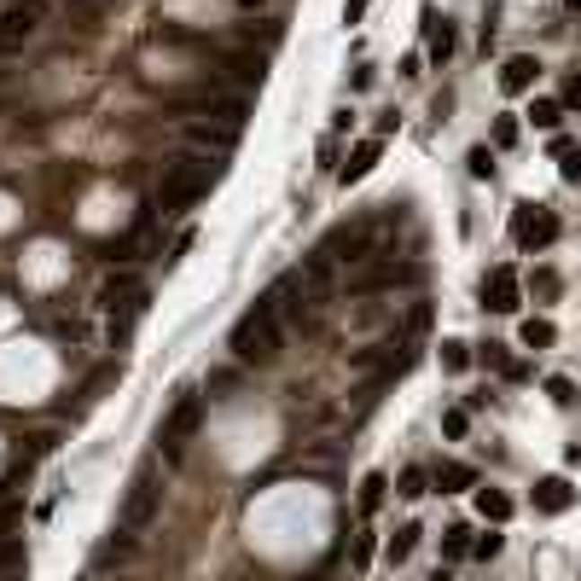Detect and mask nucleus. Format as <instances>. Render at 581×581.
I'll list each match as a JSON object with an SVG mask.
<instances>
[{
  "mask_svg": "<svg viewBox=\"0 0 581 581\" xmlns=\"http://www.w3.org/2000/svg\"><path fill=\"white\" fill-rule=\"evenodd\" d=\"M23 576V541L18 535H0V576Z\"/></svg>",
  "mask_w": 581,
  "mask_h": 581,
  "instance_id": "aec40b11",
  "label": "nucleus"
},
{
  "mask_svg": "<svg viewBox=\"0 0 581 581\" xmlns=\"http://www.w3.org/2000/svg\"><path fill=\"white\" fill-rule=\"evenodd\" d=\"M41 0H12L6 12H0V47H18V41H30L35 35V23H41Z\"/></svg>",
  "mask_w": 581,
  "mask_h": 581,
  "instance_id": "423d86ee",
  "label": "nucleus"
},
{
  "mask_svg": "<svg viewBox=\"0 0 581 581\" xmlns=\"http://www.w3.org/2000/svg\"><path fill=\"white\" fill-rule=\"evenodd\" d=\"M529 291H535V296H541V303H552V296H559V291H564V279H559V274H552V268H535V274H529Z\"/></svg>",
  "mask_w": 581,
  "mask_h": 581,
  "instance_id": "412c9836",
  "label": "nucleus"
},
{
  "mask_svg": "<svg viewBox=\"0 0 581 581\" xmlns=\"http://www.w3.org/2000/svg\"><path fill=\"white\" fill-rule=\"evenodd\" d=\"M564 6H570V12H581V0H564Z\"/></svg>",
  "mask_w": 581,
  "mask_h": 581,
  "instance_id": "e433bc0d",
  "label": "nucleus"
},
{
  "mask_svg": "<svg viewBox=\"0 0 581 581\" xmlns=\"http://www.w3.org/2000/svg\"><path fill=\"white\" fill-rule=\"evenodd\" d=\"M547 395L559 407H576V384H570V378H547Z\"/></svg>",
  "mask_w": 581,
  "mask_h": 581,
  "instance_id": "bb28decb",
  "label": "nucleus"
},
{
  "mask_svg": "<svg viewBox=\"0 0 581 581\" xmlns=\"http://www.w3.org/2000/svg\"><path fill=\"white\" fill-rule=\"evenodd\" d=\"M157 500H163V489H157V477H134L128 500H122V512H117V529H128V535H140V529H152V517H157Z\"/></svg>",
  "mask_w": 581,
  "mask_h": 581,
  "instance_id": "39448f33",
  "label": "nucleus"
},
{
  "mask_svg": "<svg viewBox=\"0 0 581 581\" xmlns=\"http://www.w3.org/2000/svg\"><path fill=\"white\" fill-rule=\"evenodd\" d=\"M465 552H471V529L453 524L448 535H442V559H465Z\"/></svg>",
  "mask_w": 581,
  "mask_h": 581,
  "instance_id": "393cba45",
  "label": "nucleus"
},
{
  "mask_svg": "<svg viewBox=\"0 0 581 581\" xmlns=\"http://www.w3.org/2000/svg\"><path fill=\"white\" fill-rule=\"evenodd\" d=\"M442 366H448V373H465V366H471V349H465L460 338H448L442 343Z\"/></svg>",
  "mask_w": 581,
  "mask_h": 581,
  "instance_id": "a878e982",
  "label": "nucleus"
},
{
  "mask_svg": "<svg viewBox=\"0 0 581 581\" xmlns=\"http://www.w3.org/2000/svg\"><path fill=\"white\" fill-rule=\"evenodd\" d=\"M373 564V535H355V570H366Z\"/></svg>",
  "mask_w": 581,
  "mask_h": 581,
  "instance_id": "2f4dec72",
  "label": "nucleus"
},
{
  "mask_svg": "<svg viewBox=\"0 0 581 581\" xmlns=\"http://www.w3.org/2000/svg\"><path fill=\"white\" fill-rule=\"evenodd\" d=\"M425 18H430V12H425ZM453 47H460V41H453V30L430 18V58H436V65H448V58H453Z\"/></svg>",
  "mask_w": 581,
  "mask_h": 581,
  "instance_id": "a211bd4d",
  "label": "nucleus"
},
{
  "mask_svg": "<svg viewBox=\"0 0 581 581\" xmlns=\"http://www.w3.org/2000/svg\"><path fill=\"white\" fill-rule=\"evenodd\" d=\"M512 239L524 244V251H547L552 239H559V216L541 204H517L512 209Z\"/></svg>",
  "mask_w": 581,
  "mask_h": 581,
  "instance_id": "20e7f679",
  "label": "nucleus"
},
{
  "mask_svg": "<svg viewBox=\"0 0 581 581\" xmlns=\"http://www.w3.org/2000/svg\"><path fill=\"white\" fill-rule=\"evenodd\" d=\"M361 12H366V0H343V23H361Z\"/></svg>",
  "mask_w": 581,
  "mask_h": 581,
  "instance_id": "72a5a7b5",
  "label": "nucleus"
},
{
  "mask_svg": "<svg viewBox=\"0 0 581 581\" xmlns=\"http://www.w3.org/2000/svg\"><path fill=\"white\" fill-rule=\"evenodd\" d=\"M465 430H471V407H448V413H442V436L460 442Z\"/></svg>",
  "mask_w": 581,
  "mask_h": 581,
  "instance_id": "4be33fe9",
  "label": "nucleus"
},
{
  "mask_svg": "<svg viewBox=\"0 0 581 581\" xmlns=\"http://www.w3.org/2000/svg\"><path fill=\"white\" fill-rule=\"evenodd\" d=\"M425 489H430V477L418 471V465H407V471H401V483H395V494H401V500H418Z\"/></svg>",
  "mask_w": 581,
  "mask_h": 581,
  "instance_id": "b1692460",
  "label": "nucleus"
},
{
  "mask_svg": "<svg viewBox=\"0 0 581 581\" xmlns=\"http://www.w3.org/2000/svg\"><path fill=\"white\" fill-rule=\"evenodd\" d=\"M198 425H204V401H198L192 390L175 395V407H169L163 430H157V442H163V460H180V453H187V442L198 436Z\"/></svg>",
  "mask_w": 581,
  "mask_h": 581,
  "instance_id": "7ed1b4c3",
  "label": "nucleus"
},
{
  "mask_svg": "<svg viewBox=\"0 0 581 581\" xmlns=\"http://www.w3.org/2000/svg\"><path fill=\"white\" fill-rule=\"evenodd\" d=\"M500 547H506L500 535H477V541H471V552H477V559H500Z\"/></svg>",
  "mask_w": 581,
  "mask_h": 581,
  "instance_id": "c85d7f7f",
  "label": "nucleus"
},
{
  "mask_svg": "<svg viewBox=\"0 0 581 581\" xmlns=\"http://www.w3.org/2000/svg\"><path fill=\"white\" fill-rule=\"evenodd\" d=\"M239 6H244V12H262V6H268V0H239Z\"/></svg>",
  "mask_w": 581,
  "mask_h": 581,
  "instance_id": "f704fd0d",
  "label": "nucleus"
},
{
  "mask_svg": "<svg viewBox=\"0 0 581 581\" xmlns=\"http://www.w3.org/2000/svg\"><path fill=\"white\" fill-rule=\"evenodd\" d=\"M494 145H517V122H512V117L494 122Z\"/></svg>",
  "mask_w": 581,
  "mask_h": 581,
  "instance_id": "7c9ffc66",
  "label": "nucleus"
},
{
  "mask_svg": "<svg viewBox=\"0 0 581 581\" xmlns=\"http://www.w3.org/2000/svg\"><path fill=\"white\" fill-rule=\"evenodd\" d=\"M570 506H576L570 477H541V483H535V512H541V517H564Z\"/></svg>",
  "mask_w": 581,
  "mask_h": 581,
  "instance_id": "6e6552de",
  "label": "nucleus"
},
{
  "mask_svg": "<svg viewBox=\"0 0 581 581\" xmlns=\"http://www.w3.org/2000/svg\"><path fill=\"white\" fill-rule=\"evenodd\" d=\"M535 76H541V65H535L529 53H512V58L500 65V88H506V93H529V88H535Z\"/></svg>",
  "mask_w": 581,
  "mask_h": 581,
  "instance_id": "9d476101",
  "label": "nucleus"
},
{
  "mask_svg": "<svg viewBox=\"0 0 581 581\" xmlns=\"http://www.w3.org/2000/svg\"><path fill=\"white\" fill-rule=\"evenodd\" d=\"M430 483H436L442 494H460V489H471V483H477V471H471V465H465V460H442Z\"/></svg>",
  "mask_w": 581,
  "mask_h": 581,
  "instance_id": "f8f14e48",
  "label": "nucleus"
},
{
  "mask_svg": "<svg viewBox=\"0 0 581 581\" xmlns=\"http://www.w3.org/2000/svg\"><path fill=\"white\" fill-rule=\"evenodd\" d=\"M564 105H576V110H581V76L564 82Z\"/></svg>",
  "mask_w": 581,
  "mask_h": 581,
  "instance_id": "473e14b6",
  "label": "nucleus"
},
{
  "mask_svg": "<svg viewBox=\"0 0 581 581\" xmlns=\"http://www.w3.org/2000/svg\"><path fill=\"white\" fill-rule=\"evenodd\" d=\"M128 552H134V535H128V529H117L110 541H99V547H93V570H110V564H122Z\"/></svg>",
  "mask_w": 581,
  "mask_h": 581,
  "instance_id": "ddd939ff",
  "label": "nucleus"
},
{
  "mask_svg": "<svg viewBox=\"0 0 581 581\" xmlns=\"http://www.w3.org/2000/svg\"><path fill=\"white\" fill-rule=\"evenodd\" d=\"M418 535H425L418 524H401V529H395V535H390V564H407V559H413V552H418Z\"/></svg>",
  "mask_w": 581,
  "mask_h": 581,
  "instance_id": "2eb2a0df",
  "label": "nucleus"
},
{
  "mask_svg": "<svg viewBox=\"0 0 581 581\" xmlns=\"http://www.w3.org/2000/svg\"><path fill=\"white\" fill-rule=\"evenodd\" d=\"M430 581H453V576H448V570H436V576H430Z\"/></svg>",
  "mask_w": 581,
  "mask_h": 581,
  "instance_id": "c9c22d12",
  "label": "nucleus"
},
{
  "mask_svg": "<svg viewBox=\"0 0 581 581\" xmlns=\"http://www.w3.org/2000/svg\"><path fill=\"white\" fill-rule=\"evenodd\" d=\"M489 366H494L500 378H512V384H517V378H529V366H524V361H512V355H506L500 343H489Z\"/></svg>",
  "mask_w": 581,
  "mask_h": 581,
  "instance_id": "6ab92c4d",
  "label": "nucleus"
},
{
  "mask_svg": "<svg viewBox=\"0 0 581 581\" xmlns=\"http://www.w3.org/2000/svg\"><path fill=\"white\" fill-rule=\"evenodd\" d=\"M378 157H384V140H378V134H373V140H361V145L349 152V163H343V187L366 180V175H373V163H378Z\"/></svg>",
  "mask_w": 581,
  "mask_h": 581,
  "instance_id": "9b49d317",
  "label": "nucleus"
},
{
  "mask_svg": "<svg viewBox=\"0 0 581 581\" xmlns=\"http://www.w3.org/2000/svg\"><path fill=\"white\" fill-rule=\"evenodd\" d=\"M384 494H390V477H384V471H366V477H361V512L373 517L378 506H384Z\"/></svg>",
  "mask_w": 581,
  "mask_h": 581,
  "instance_id": "dca6fc26",
  "label": "nucleus"
},
{
  "mask_svg": "<svg viewBox=\"0 0 581 581\" xmlns=\"http://www.w3.org/2000/svg\"><path fill=\"white\" fill-rule=\"evenodd\" d=\"M221 65H227V76L239 82V88H262V76H268V53H221Z\"/></svg>",
  "mask_w": 581,
  "mask_h": 581,
  "instance_id": "1a4fd4ad",
  "label": "nucleus"
},
{
  "mask_svg": "<svg viewBox=\"0 0 581 581\" xmlns=\"http://www.w3.org/2000/svg\"><path fill=\"white\" fill-rule=\"evenodd\" d=\"M517 296H524V286H517L512 268H494L483 279V308H494V314H517Z\"/></svg>",
  "mask_w": 581,
  "mask_h": 581,
  "instance_id": "0eeeda50",
  "label": "nucleus"
},
{
  "mask_svg": "<svg viewBox=\"0 0 581 581\" xmlns=\"http://www.w3.org/2000/svg\"><path fill=\"white\" fill-rule=\"evenodd\" d=\"M209 187H216V169H209L204 157H180V163H169V169H163V187H157V209H163V216H180V209H192Z\"/></svg>",
  "mask_w": 581,
  "mask_h": 581,
  "instance_id": "f03ea898",
  "label": "nucleus"
},
{
  "mask_svg": "<svg viewBox=\"0 0 581 581\" xmlns=\"http://www.w3.org/2000/svg\"><path fill=\"white\" fill-rule=\"evenodd\" d=\"M471 175H477V180H489V175H494V157H489V145H477V152H471Z\"/></svg>",
  "mask_w": 581,
  "mask_h": 581,
  "instance_id": "c756f323",
  "label": "nucleus"
},
{
  "mask_svg": "<svg viewBox=\"0 0 581 581\" xmlns=\"http://www.w3.org/2000/svg\"><path fill=\"white\" fill-rule=\"evenodd\" d=\"M529 117H535V128H559V122H564V105H559V99H535V105H529Z\"/></svg>",
  "mask_w": 581,
  "mask_h": 581,
  "instance_id": "5701e85b",
  "label": "nucleus"
},
{
  "mask_svg": "<svg viewBox=\"0 0 581 581\" xmlns=\"http://www.w3.org/2000/svg\"><path fill=\"white\" fill-rule=\"evenodd\" d=\"M559 175H564V187H581V152H576V145L564 152V169H559Z\"/></svg>",
  "mask_w": 581,
  "mask_h": 581,
  "instance_id": "cd10ccee",
  "label": "nucleus"
},
{
  "mask_svg": "<svg viewBox=\"0 0 581 581\" xmlns=\"http://www.w3.org/2000/svg\"><path fill=\"white\" fill-rule=\"evenodd\" d=\"M552 343H559V326H552V320H524V349H552Z\"/></svg>",
  "mask_w": 581,
  "mask_h": 581,
  "instance_id": "f3484780",
  "label": "nucleus"
},
{
  "mask_svg": "<svg viewBox=\"0 0 581 581\" xmlns=\"http://www.w3.org/2000/svg\"><path fill=\"white\" fill-rule=\"evenodd\" d=\"M279 343H286V320H279V303L274 296H256L239 320H233V338L227 349L239 355L244 366H274L279 361Z\"/></svg>",
  "mask_w": 581,
  "mask_h": 581,
  "instance_id": "f257e3e1",
  "label": "nucleus"
},
{
  "mask_svg": "<svg viewBox=\"0 0 581 581\" xmlns=\"http://www.w3.org/2000/svg\"><path fill=\"white\" fill-rule=\"evenodd\" d=\"M477 512H483L489 524H506V517H512V494L506 489H477Z\"/></svg>",
  "mask_w": 581,
  "mask_h": 581,
  "instance_id": "4468645a",
  "label": "nucleus"
}]
</instances>
